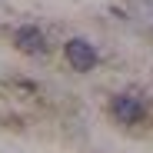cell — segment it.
Wrapping results in <instances>:
<instances>
[{
	"mask_svg": "<svg viewBox=\"0 0 153 153\" xmlns=\"http://www.w3.org/2000/svg\"><path fill=\"white\" fill-rule=\"evenodd\" d=\"M63 53H67L70 67H73V70H80V73H87V70L97 67V50H93V43L83 40V37H73V40L63 47Z\"/></svg>",
	"mask_w": 153,
	"mask_h": 153,
	"instance_id": "6da1fadb",
	"label": "cell"
},
{
	"mask_svg": "<svg viewBox=\"0 0 153 153\" xmlns=\"http://www.w3.org/2000/svg\"><path fill=\"white\" fill-rule=\"evenodd\" d=\"M110 110H113V117L120 120V123H126V126H133V123H140L143 120V103L137 97H130V93H120V97H113V103H110Z\"/></svg>",
	"mask_w": 153,
	"mask_h": 153,
	"instance_id": "7a4b0ae2",
	"label": "cell"
},
{
	"mask_svg": "<svg viewBox=\"0 0 153 153\" xmlns=\"http://www.w3.org/2000/svg\"><path fill=\"white\" fill-rule=\"evenodd\" d=\"M13 43H17V50L20 53H30V57H40V53H47V37L37 30V27H17V33H13Z\"/></svg>",
	"mask_w": 153,
	"mask_h": 153,
	"instance_id": "3957f363",
	"label": "cell"
}]
</instances>
